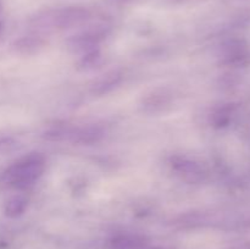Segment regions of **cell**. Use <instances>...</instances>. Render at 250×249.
Listing matches in <instances>:
<instances>
[{"label":"cell","instance_id":"cell-4","mask_svg":"<svg viewBox=\"0 0 250 249\" xmlns=\"http://www.w3.org/2000/svg\"><path fill=\"white\" fill-rule=\"evenodd\" d=\"M143 249H159V248H149V247H148V246H146V248H143Z\"/></svg>","mask_w":250,"mask_h":249},{"label":"cell","instance_id":"cell-2","mask_svg":"<svg viewBox=\"0 0 250 249\" xmlns=\"http://www.w3.org/2000/svg\"><path fill=\"white\" fill-rule=\"evenodd\" d=\"M146 246V239L138 234H119L110 242L111 249H143Z\"/></svg>","mask_w":250,"mask_h":249},{"label":"cell","instance_id":"cell-3","mask_svg":"<svg viewBox=\"0 0 250 249\" xmlns=\"http://www.w3.org/2000/svg\"><path fill=\"white\" fill-rule=\"evenodd\" d=\"M27 208V200L21 195L12 197L11 199L7 200L5 205V214L10 217H16L21 215Z\"/></svg>","mask_w":250,"mask_h":249},{"label":"cell","instance_id":"cell-5","mask_svg":"<svg viewBox=\"0 0 250 249\" xmlns=\"http://www.w3.org/2000/svg\"><path fill=\"white\" fill-rule=\"evenodd\" d=\"M0 143H2V142H1V141H0Z\"/></svg>","mask_w":250,"mask_h":249},{"label":"cell","instance_id":"cell-1","mask_svg":"<svg viewBox=\"0 0 250 249\" xmlns=\"http://www.w3.org/2000/svg\"><path fill=\"white\" fill-rule=\"evenodd\" d=\"M45 168V161L42 155L29 154L23 156L4 171L1 180L14 187H27L36 182Z\"/></svg>","mask_w":250,"mask_h":249}]
</instances>
